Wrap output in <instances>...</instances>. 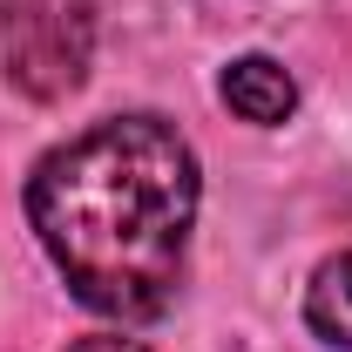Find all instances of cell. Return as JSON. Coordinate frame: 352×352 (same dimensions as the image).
Listing matches in <instances>:
<instances>
[{"label":"cell","instance_id":"cell-1","mask_svg":"<svg viewBox=\"0 0 352 352\" xmlns=\"http://www.w3.org/2000/svg\"><path fill=\"white\" fill-rule=\"evenodd\" d=\"M197 190V149L176 122L109 116L34 163L28 223L88 311L142 325L183 285Z\"/></svg>","mask_w":352,"mask_h":352},{"label":"cell","instance_id":"cell-2","mask_svg":"<svg viewBox=\"0 0 352 352\" xmlns=\"http://www.w3.org/2000/svg\"><path fill=\"white\" fill-rule=\"evenodd\" d=\"M95 0H0V82L28 102H61L88 82Z\"/></svg>","mask_w":352,"mask_h":352},{"label":"cell","instance_id":"cell-3","mask_svg":"<svg viewBox=\"0 0 352 352\" xmlns=\"http://www.w3.org/2000/svg\"><path fill=\"white\" fill-rule=\"evenodd\" d=\"M217 95H223L230 116H244V122H258V129H278V122L298 109V82H292L271 54H244V61H230L223 82H217Z\"/></svg>","mask_w":352,"mask_h":352},{"label":"cell","instance_id":"cell-4","mask_svg":"<svg viewBox=\"0 0 352 352\" xmlns=\"http://www.w3.org/2000/svg\"><path fill=\"white\" fill-rule=\"evenodd\" d=\"M305 325L325 339V346L352 352V251L325 258L311 271V292H305Z\"/></svg>","mask_w":352,"mask_h":352},{"label":"cell","instance_id":"cell-5","mask_svg":"<svg viewBox=\"0 0 352 352\" xmlns=\"http://www.w3.org/2000/svg\"><path fill=\"white\" fill-rule=\"evenodd\" d=\"M68 352H149V346H135V339H122V332H102V339H75Z\"/></svg>","mask_w":352,"mask_h":352}]
</instances>
